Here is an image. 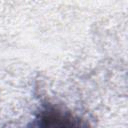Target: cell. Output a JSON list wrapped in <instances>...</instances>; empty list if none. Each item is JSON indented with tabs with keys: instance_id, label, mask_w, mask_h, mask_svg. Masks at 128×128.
I'll use <instances>...</instances> for the list:
<instances>
[{
	"instance_id": "6da1fadb",
	"label": "cell",
	"mask_w": 128,
	"mask_h": 128,
	"mask_svg": "<svg viewBox=\"0 0 128 128\" xmlns=\"http://www.w3.org/2000/svg\"><path fill=\"white\" fill-rule=\"evenodd\" d=\"M34 128H90L86 122L54 106H47L37 116Z\"/></svg>"
}]
</instances>
